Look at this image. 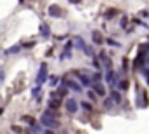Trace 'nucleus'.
I'll use <instances>...</instances> for the list:
<instances>
[{
    "label": "nucleus",
    "instance_id": "obj_5",
    "mask_svg": "<svg viewBox=\"0 0 149 134\" xmlns=\"http://www.w3.org/2000/svg\"><path fill=\"white\" fill-rule=\"evenodd\" d=\"M47 14H49L50 17H61V14H62V9H61L57 3H52V5H49V9H47Z\"/></svg>",
    "mask_w": 149,
    "mask_h": 134
},
{
    "label": "nucleus",
    "instance_id": "obj_24",
    "mask_svg": "<svg viewBox=\"0 0 149 134\" xmlns=\"http://www.w3.org/2000/svg\"><path fill=\"white\" fill-rule=\"evenodd\" d=\"M83 52H85L87 56H94V49H92V47H89V45H85V49H83Z\"/></svg>",
    "mask_w": 149,
    "mask_h": 134
},
{
    "label": "nucleus",
    "instance_id": "obj_25",
    "mask_svg": "<svg viewBox=\"0 0 149 134\" xmlns=\"http://www.w3.org/2000/svg\"><path fill=\"white\" fill-rule=\"evenodd\" d=\"M23 47H26V49H31V47H35V40H31V42H24V44H23Z\"/></svg>",
    "mask_w": 149,
    "mask_h": 134
},
{
    "label": "nucleus",
    "instance_id": "obj_21",
    "mask_svg": "<svg viewBox=\"0 0 149 134\" xmlns=\"http://www.w3.org/2000/svg\"><path fill=\"white\" fill-rule=\"evenodd\" d=\"M106 42H108V44H109L111 47H122V44H120V42H116L115 38H108Z\"/></svg>",
    "mask_w": 149,
    "mask_h": 134
},
{
    "label": "nucleus",
    "instance_id": "obj_10",
    "mask_svg": "<svg viewBox=\"0 0 149 134\" xmlns=\"http://www.w3.org/2000/svg\"><path fill=\"white\" fill-rule=\"evenodd\" d=\"M109 98H111V99H113V101H115L116 105H120V103L123 101V98H122V92H120V91H116V89H115V91H111Z\"/></svg>",
    "mask_w": 149,
    "mask_h": 134
},
{
    "label": "nucleus",
    "instance_id": "obj_1",
    "mask_svg": "<svg viewBox=\"0 0 149 134\" xmlns=\"http://www.w3.org/2000/svg\"><path fill=\"white\" fill-rule=\"evenodd\" d=\"M75 75L78 77V80L82 82V85H85V87H92V85H94L92 77H90V75H87V73H85V70H75Z\"/></svg>",
    "mask_w": 149,
    "mask_h": 134
},
{
    "label": "nucleus",
    "instance_id": "obj_13",
    "mask_svg": "<svg viewBox=\"0 0 149 134\" xmlns=\"http://www.w3.org/2000/svg\"><path fill=\"white\" fill-rule=\"evenodd\" d=\"M21 47H23V45H19V44H17V45H12V47L5 49V52H3V54H5V56H10V54H17V52L21 51Z\"/></svg>",
    "mask_w": 149,
    "mask_h": 134
},
{
    "label": "nucleus",
    "instance_id": "obj_20",
    "mask_svg": "<svg viewBox=\"0 0 149 134\" xmlns=\"http://www.w3.org/2000/svg\"><path fill=\"white\" fill-rule=\"evenodd\" d=\"M113 103H115V101H113V99H111V98H106V99H104V101H102V106H104V108H106V110H109V108H111V106H113Z\"/></svg>",
    "mask_w": 149,
    "mask_h": 134
},
{
    "label": "nucleus",
    "instance_id": "obj_2",
    "mask_svg": "<svg viewBox=\"0 0 149 134\" xmlns=\"http://www.w3.org/2000/svg\"><path fill=\"white\" fill-rule=\"evenodd\" d=\"M40 124H42L43 127H47V129H56V127H59L57 119H56V117H49V115H42Z\"/></svg>",
    "mask_w": 149,
    "mask_h": 134
},
{
    "label": "nucleus",
    "instance_id": "obj_23",
    "mask_svg": "<svg viewBox=\"0 0 149 134\" xmlns=\"http://www.w3.org/2000/svg\"><path fill=\"white\" fill-rule=\"evenodd\" d=\"M127 23H128V17H127V16H122V19H120V26H122V28H125V26H127Z\"/></svg>",
    "mask_w": 149,
    "mask_h": 134
},
{
    "label": "nucleus",
    "instance_id": "obj_31",
    "mask_svg": "<svg viewBox=\"0 0 149 134\" xmlns=\"http://www.w3.org/2000/svg\"><path fill=\"white\" fill-rule=\"evenodd\" d=\"M146 66H149V58L146 59Z\"/></svg>",
    "mask_w": 149,
    "mask_h": 134
},
{
    "label": "nucleus",
    "instance_id": "obj_8",
    "mask_svg": "<svg viewBox=\"0 0 149 134\" xmlns=\"http://www.w3.org/2000/svg\"><path fill=\"white\" fill-rule=\"evenodd\" d=\"M47 108H52V110L61 108V99H56V94H52V98L47 101Z\"/></svg>",
    "mask_w": 149,
    "mask_h": 134
},
{
    "label": "nucleus",
    "instance_id": "obj_14",
    "mask_svg": "<svg viewBox=\"0 0 149 134\" xmlns=\"http://www.w3.org/2000/svg\"><path fill=\"white\" fill-rule=\"evenodd\" d=\"M128 85H130V82H128V80H125V78L116 82V87H118L120 91H127V89H128Z\"/></svg>",
    "mask_w": 149,
    "mask_h": 134
},
{
    "label": "nucleus",
    "instance_id": "obj_16",
    "mask_svg": "<svg viewBox=\"0 0 149 134\" xmlns=\"http://www.w3.org/2000/svg\"><path fill=\"white\" fill-rule=\"evenodd\" d=\"M40 33H42V37H50V28H49V24H40Z\"/></svg>",
    "mask_w": 149,
    "mask_h": 134
},
{
    "label": "nucleus",
    "instance_id": "obj_15",
    "mask_svg": "<svg viewBox=\"0 0 149 134\" xmlns=\"http://www.w3.org/2000/svg\"><path fill=\"white\" fill-rule=\"evenodd\" d=\"M87 113H92L94 112V106H92V103H89V101H82V105H80Z\"/></svg>",
    "mask_w": 149,
    "mask_h": 134
},
{
    "label": "nucleus",
    "instance_id": "obj_26",
    "mask_svg": "<svg viewBox=\"0 0 149 134\" xmlns=\"http://www.w3.org/2000/svg\"><path fill=\"white\" fill-rule=\"evenodd\" d=\"M92 80H94V82H99V80H101V73H99V72H95V73L92 75Z\"/></svg>",
    "mask_w": 149,
    "mask_h": 134
},
{
    "label": "nucleus",
    "instance_id": "obj_12",
    "mask_svg": "<svg viewBox=\"0 0 149 134\" xmlns=\"http://www.w3.org/2000/svg\"><path fill=\"white\" fill-rule=\"evenodd\" d=\"M99 59H101V63L106 66V70H108V68H111V65H113V63H111V59H109L104 52H101V54H99Z\"/></svg>",
    "mask_w": 149,
    "mask_h": 134
},
{
    "label": "nucleus",
    "instance_id": "obj_11",
    "mask_svg": "<svg viewBox=\"0 0 149 134\" xmlns=\"http://www.w3.org/2000/svg\"><path fill=\"white\" fill-rule=\"evenodd\" d=\"M73 44H75V49H80V51L85 49V42H83L82 37H75V38H73Z\"/></svg>",
    "mask_w": 149,
    "mask_h": 134
},
{
    "label": "nucleus",
    "instance_id": "obj_19",
    "mask_svg": "<svg viewBox=\"0 0 149 134\" xmlns=\"http://www.w3.org/2000/svg\"><path fill=\"white\" fill-rule=\"evenodd\" d=\"M116 12H118L116 9H109V10H106V12H104V17H106V19H111V17H115V14H116Z\"/></svg>",
    "mask_w": 149,
    "mask_h": 134
},
{
    "label": "nucleus",
    "instance_id": "obj_3",
    "mask_svg": "<svg viewBox=\"0 0 149 134\" xmlns=\"http://www.w3.org/2000/svg\"><path fill=\"white\" fill-rule=\"evenodd\" d=\"M78 108H80V105H78V101L75 98H66V112L69 115L78 113Z\"/></svg>",
    "mask_w": 149,
    "mask_h": 134
},
{
    "label": "nucleus",
    "instance_id": "obj_17",
    "mask_svg": "<svg viewBox=\"0 0 149 134\" xmlns=\"http://www.w3.org/2000/svg\"><path fill=\"white\" fill-rule=\"evenodd\" d=\"M40 91H42V85L36 84V85L31 89V96H33V98H38V96H40Z\"/></svg>",
    "mask_w": 149,
    "mask_h": 134
},
{
    "label": "nucleus",
    "instance_id": "obj_18",
    "mask_svg": "<svg viewBox=\"0 0 149 134\" xmlns=\"http://www.w3.org/2000/svg\"><path fill=\"white\" fill-rule=\"evenodd\" d=\"M68 89H69V87H66V85L59 87V91H57V96H59V98H66V96H68Z\"/></svg>",
    "mask_w": 149,
    "mask_h": 134
},
{
    "label": "nucleus",
    "instance_id": "obj_30",
    "mask_svg": "<svg viewBox=\"0 0 149 134\" xmlns=\"http://www.w3.org/2000/svg\"><path fill=\"white\" fill-rule=\"evenodd\" d=\"M43 134H54V131H52V129H45V131H43Z\"/></svg>",
    "mask_w": 149,
    "mask_h": 134
},
{
    "label": "nucleus",
    "instance_id": "obj_6",
    "mask_svg": "<svg viewBox=\"0 0 149 134\" xmlns=\"http://www.w3.org/2000/svg\"><path fill=\"white\" fill-rule=\"evenodd\" d=\"M62 85H66V87H69V89H73L75 92H82V87L75 82V80H68V78H62Z\"/></svg>",
    "mask_w": 149,
    "mask_h": 134
},
{
    "label": "nucleus",
    "instance_id": "obj_27",
    "mask_svg": "<svg viewBox=\"0 0 149 134\" xmlns=\"http://www.w3.org/2000/svg\"><path fill=\"white\" fill-rule=\"evenodd\" d=\"M57 80H59V78H57V77H50V85H52V87H54V85H56V84H57Z\"/></svg>",
    "mask_w": 149,
    "mask_h": 134
},
{
    "label": "nucleus",
    "instance_id": "obj_22",
    "mask_svg": "<svg viewBox=\"0 0 149 134\" xmlns=\"http://www.w3.org/2000/svg\"><path fill=\"white\" fill-rule=\"evenodd\" d=\"M87 94H89V99H90V101H95V98H97V92H95L94 89H90Z\"/></svg>",
    "mask_w": 149,
    "mask_h": 134
},
{
    "label": "nucleus",
    "instance_id": "obj_4",
    "mask_svg": "<svg viewBox=\"0 0 149 134\" xmlns=\"http://www.w3.org/2000/svg\"><path fill=\"white\" fill-rule=\"evenodd\" d=\"M47 80V63H42L40 65V70H38V75H36V84H43Z\"/></svg>",
    "mask_w": 149,
    "mask_h": 134
},
{
    "label": "nucleus",
    "instance_id": "obj_7",
    "mask_svg": "<svg viewBox=\"0 0 149 134\" xmlns=\"http://www.w3.org/2000/svg\"><path fill=\"white\" fill-rule=\"evenodd\" d=\"M92 42H94L95 45H102L104 38H102V33H101L99 30H94V31H92Z\"/></svg>",
    "mask_w": 149,
    "mask_h": 134
},
{
    "label": "nucleus",
    "instance_id": "obj_9",
    "mask_svg": "<svg viewBox=\"0 0 149 134\" xmlns=\"http://www.w3.org/2000/svg\"><path fill=\"white\" fill-rule=\"evenodd\" d=\"M92 89L97 92V96H101V98H104V96H106V87H104L102 84H99V82H94Z\"/></svg>",
    "mask_w": 149,
    "mask_h": 134
},
{
    "label": "nucleus",
    "instance_id": "obj_29",
    "mask_svg": "<svg viewBox=\"0 0 149 134\" xmlns=\"http://www.w3.org/2000/svg\"><path fill=\"white\" fill-rule=\"evenodd\" d=\"M12 131H14L16 134H21V131H23V129H21V127H17V126H12Z\"/></svg>",
    "mask_w": 149,
    "mask_h": 134
},
{
    "label": "nucleus",
    "instance_id": "obj_28",
    "mask_svg": "<svg viewBox=\"0 0 149 134\" xmlns=\"http://www.w3.org/2000/svg\"><path fill=\"white\" fill-rule=\"evenodd\" d=\"M23 120H24V122H30V124H31V126H33V124H35V120H33V119H31V117H23Z\"/></svg>",
    "mask_w": 149,
    "mask_h": 134
}]
</instances>
